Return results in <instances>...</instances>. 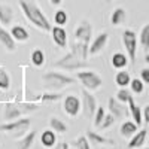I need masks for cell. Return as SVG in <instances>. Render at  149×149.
<instances>
[{"instance_id":"29","label":"cell","mask_w":149,"mask_h":149,"mask_svg":"<svg viewBox=\"0 0 149 149\" xmlns=\"http://www.w3.org/2000/svg\"><path fill=\"white\" fill-rule=\"evenodd\" d=\"M10 88V79L5 67H0V91H6Z\"/></svg>"},{"instance_id":"16","label":"cell","mask_w":149,"mask_h":149,"mask_svg":"<svg viewBox=\"0 0 149 149\" xmlns=\"http://www.w3.org/2000/svg\"><path fill=\"white\" fill-rule=\"evenodd\" d=\"M146 136H148V130L146 128H142V130H137L128 142V148L130 149H136V148H140L143 146L145 140H146Z\"/></svg>"},{"instance_id":"42","label":"cell","mask_w":149,"mask_h":149,"mask_svg":"<svg viewBox=\"0 0 149 149\" xmlns=\"http://www.w3.org/2000/svg\"><path fill=\"white\" fill-rule=\"evenodd\" d=\"M145 149H149V146H148V148H145Z\"/></svg>"},{"instance_id":"39","label":"cell","mask_w":149,"mask_h":149,"mask_svg":"<svg viewBox=\"0 0 149 149\" xmlns=\"http://www.w3.org/2000/svg\"><path fill=\"white\" fill-rule=\"evenodd\" d=\"M58 149H70V148H69V143L67 142H61V145L58 146Z\"/></svg>"},{"instance_id":"36","label":"cell","mask_w":149,"mask_h":149,"mask_svg":"<svg viewBox=\"0 0 149 149\" xmlns=\"http://www.w3.org/2000/svg\"><path fill=\"white\" fill-rule=\"evenodd\" d=\"M130 95H131V93H130L128 90H125V88H121V90L116 93V98H118L121 103H127L128 98H130Z\"/></svg>"},{"instance_id":"32","label":"cell","mask_w":149,"mask_h":149,"mask_svg":"<svg viewBox=\"0 0 149 149\" xmlns=\"http://www.w3.org/2000/svg\"><path fill=\"white\" fill-rule=\"evenodd\" d=\"M73 146L76 148V149H91L90 140H88V137H85V136H81V137H78L76 140L73 142Z\"/></svg>"},{"instance_id":"13","label":"cell","mask_w":149,"mask_h":149,"mask_svg":"<svg viewBox=\"0 0 149 149\" xmlns=\"http://www.w3.org/2000/svg\"><path fill=\"white\" fill-rule=\"evenodd\" d=\"M26 107L21 109L18 104L14 103H6L5 104V119L6 121H15L18 118H21L24 113H26Z\"/></svg>"},{"instance_id":"25","label":"cell","mask_w":149,"mask_h":149,"mask_svg":"<svg viewBox=\"0 0 149 149\" xmlns=\"http://www.w3.org/2000/svg\"><path fill=\"white\" fill-rule=\"evenodd\" d=\"M49 127H51V130H54L55 133H60V134H64L67 131V125L57 116L49 118Z\"/></svg>"},{"instance_id":"27","label":"cell","mask_w":149,"mask_h":149,"mask_svg":"<svg viewBox=\"0 0 149 149\" xmlns=\"http://www.w3.org/2000/svg\"><path fill=\"white\" fill-rule=\"evenodd\" d=\"M139 42H140V46L143 48V51L148 52V51H149V24L143 26V29L140 30Z\"/></svg>"},{"instance_id":"21","label":"cell","mask_w":149,"mask_h":149,"mask_svg":"<svg viewBox=\"0 0 149 149\" xmlns=\"http://www.w3.org/2000/svg\"><path fill=\"white\" fill-rule=\"evenodd\" d=\"M125 19H127V12L122 8H116L110 15V22L113 26H121V24L125 22Z\"/></svg>"},{"instance_id":"28","label":"cell","mask_w":149,"mask_h":149,"mask_svg":"<svg viewBox=\"0 0 149 149\" xmlns=\"http://www.w3.org/2000/svg\"><path fill=\"white\" fill-rule=\"evenodd\" d=\"M30 60H31V64L33 66L42 67L45 64V54H43V51H42V49H34V51L31 52Z\"/></svg>"},{"instance_id":"17","label":"cell","mask_w":149,"mask_h":149,"mask_svg":"<svg viewBox=\"0 0 149 149\" xmlns=\"http://www.w3.org/2000/svg\"><path fill=\"white\" fill-rule=\"evenodd\" d=\"M128 110H130V115L133 116V119H134V122L137 124V125H142V122H143V116H142V109H140V106H137L136 104V102H134V98H133V95H130V98H128Z\"/></svg>"},{"instance_id":"22","label":"cell","mask_w":149,"mask_h":149,"mask_svg":"<svg viewBox=\"0 0 149 149\" xmlns=\"http://www.w3.org/2000/svg\"><path fill=\"white\" fill-rule=\"evenodd\" d=\"M36 139V131H29L21 137V140L18 142V149H30L34 143Z\"/></svg>"},{"instance_id":"30","label":"cell","mask_w":149,"mask_h":149,"mask_svg":"<svg viewBox=\"0 0 149 149\" xmlns=\"http://www.w3.org/2000/svg\"><path fill=\"white\" fill-rule=\"evenodd\" d=\"M130 88H131V91L134 94H142L145 91V84H143L142 79L136 78V79H131L130 81Z\"/></svg>"},{"instance_id":"20","label":"cell","mask_w":149,"mask_h":149,"mask_svg":"<svg viewBox=\"0 0 149 149\" xmlns=\"http://www.w3.org/2000/svg\"><path fill=\"white\" fill-rule=\"evenodd\" d=\"M137 128H139V125L134 121H125V122H122L119 133H121L122 137H131V136L137 131Z\"/></svg>"},{"instance_id":"8","label":"cell","mask_w":149,"mask_h":149,"mask_svg":"<svg viewBox=\"0 0 149 149\" xmlns=\"http://www.w3.org/2000/svg\"><path fill=\"white\" fill-rule=\"evenodd\" d=\"M93 36V27L88 21H81L78 29L74 30V37L78 42H84V43H90Z\"/></svg>"},{"instance_id":"14","label":"cell","mask_w":149,"mask_h":149,"mask_svg":"<svg viewBox=\"0 0 149 149\" xmlns=\"http://www.w3.org/2000/svg\"><path fill=\"white\" fill-rule=\"evenodd\" d=\"M0 43H2V46H5V49L9 52H14L17 49L15 39L12 37L10 31H8L3 26H0Z\"/></svg>"},{"instance_id":"3","label":"cell","mask_w":149,"mask_h":149,"mask_svg":"<svg viewBox=\"0 0 149 149\" xmlns=\"http://www.w3.org/2000/svg\"><path fill=\"white\" fill-rule=\"evenodd\" d=\"M42 81L46 86L54 90H61L66 88V86L74 84V79L72 76H67L64 73H58V72H48L42 76Z\"/></svg>"},{"instance_id":"15","label":"cell","mask_w":149,"mask_h":149,"mask_svg":"<svg viewBox=\"0 0 149 149\" xmlns=\"http://www.w3.org/2000/svg\"><path fill=\"white\" fill-rule=\"evenodd\" d=\"M14 21V9L9 5H0V24L3 27H8Z\"/></svg>"},{"instance_id":"7","label":"cell","mask_w":149,"mask_h":149,"mask_svg":"<svg viewBox=\"0 0 149 149\" xmlns=\"http://www.w3.org/2000/svg\"><path fill=\"white\" fill-rule=\"evenodd\" d=\"M82 110H84V115L86 118H93L94 113H95V110H97V100H95V97L88 91V90H82Z\"/></svg>"},{"instance_id":"1","label":"cell","mask_w":149,"mask_h":149,"mask_svg":"<svg viewBox=\"0 0 149 149\" xmlns=\"http://www.w3.org/2000/svg\"><path fill=\"white\" fill-rule=\"evenodd\" d=\"M88 43L84 42H76L74 45H72V51L63 57L61 60L55 61V67H61L64 70H79L84 69L86 66V58H88Z\"/></svg>"},{"instance_id":"41","label":"cell","mask_w":149,"mask_h":149,"mask_svg":"<svg viewBox=\"0 0 149 149\" xmlns=\"http://www.w3.org/2000/svg\"><path fill=\"white\" fill-rule=\"evenodd\" d=\"M145 61L149 64V51H148V52H146V55H145Z\"/></svg>"},{"instance_id":"40","label":"cell","mask_w":149,"mask_h":149,"mask_svg":"<svg viewBox=\"0 0 149 149\" xmlns=\"http://www.w3.org/2000/svg\"><path fill=\"white\" fill-rule=\"evenodd\" d=\"M49 2H51L54 6H58V5H61V3H63V0H49Z\"/></svg>"},{"instance_id":"18","label":"cell","mask_w":149,"mask_h":149,"mask_svg":"<svg viewBox=\"0 0 149 149\" xmlns=\"http://www.w3.org/2000/svg\"><path fill=\"white\" fill-rule=\"evenodd\" d=\"M40 143L43 148L49 149V148H54V145L57 143V136L54 130H43L40 134Z\"/></svg>"},{"instance_id":"9","label":"cell","mask_w":149,"mask_h":149,"mask_svg":"<svg viewBox=\"0 0 149 149\" xmlns=\"http://www.w3.org/2000/svg\"><path fill=\"white\" fill-rule=\"evenodd\" d=\"M63 107H64V110H66V113L70 115V116H78L79 112L82 110L81 100H79L76 95H67V97L64 98Z\"/></svg>"},{"instance_id":"19","label":"cell","mask_w":149,"mask_h":149,"mask_svg":"<svg viewBox=\"0 0 149 149\" xmlns=\"http://www.w3.org/2000/svg\"><path fill=\"white\" fill-rule=\"evenodd\" d=\"M86 137H88L90 143H95V145H113L115 143L112 139H107V137H104V136L98 134L95 131H91V130L86 131Z\"/></svg>"},{"instance_id":"33","label":"cell","mask_w":149,"mask_h":149,"mask_svg":"<svg viewBox=\"0 0 149 149\" xmlns=\"http://www.w3.org/2000/svg\"><path fill=\"white\" fill-rule=\"evenodd\" d=\"M104 115H106L104 107H103V106H97V110H95V113H94V116H93V118H94V125H95V127H98V125L102 124Z\"/></svg>"},{"instance_id":"5","label":"cell","mask_w":149,"mask_h":149,"mask_svg":"<svg viewBox=\"0 0 149 149\" xmlns=\"http://www.w3.org/2000/svg\"><path fill=\"white\" fill-rule=\"evenodd\" d=\"M76 78L81 81V84L84 85L85 90L88 91H94V90H98L103 84V79L98 76L97 73L94 72H78L76 73Z\"/></svg>"},{"instance_id":"11","label":"cell","mask_w":149,"mask_h":149,"mask_svg":"<svg viewBox=\"0 0 149 149\" xmlns=\"http://www.w3.org/2000/svg\"><path fill=\"white\" fill-rule=\"evenodd\" d=\"M107 40H109V34H107L106 31L100 33V34H98L95 39L93 40V43L90 45L88 52H90L91 55H95V54H98V52H102L103 48H104L106 43H107Z\"/></svg>"},{"instance_id":"2","label":"cell","mask_w":149,"mask_h":149,"mask_svg":"<svg viewBox=\"0 0 149 149\" xmlns=\"http://www.w3.org/2000/svg\"><path fill=\"white\" fill-rule=\"evenodd\" d=\"M19 8L22 10L24 17H26L33 26H36L37 29H40L43 31H51V24H49L48 18L45 17V14L40 10V8L36 3H33L31 0H19Z\"/></svg>"},{"instance_id":"31","label":"cell","mask_w":149,"mask_h":149,"mask_svg":"<svg viewBox=\"0 0 149 149\" xmlns=\"http://www.w3.org/2000/svg\"><path fill=\"white\" fill-rule=\"evenodd\" d=\"M54 22L57 24V26H64V24L67 22V14H66V10L58 9L55 12V15H54Z\"/></svg>"},{"instance_id":"6","label":"cell","mask_w":149,"mask_h":149,"mask_svg":"<svg viewBox=\"0 0 149 149\" xmlns=\"http://www.w3.org/2000/svg\"><path fill=\"white\" fill-rule=\"evenodd\" d=\"M122 43L125 46L127 57L130 60V63L134 64L136 61V54H137V34L133 30H125L122 33Z\"/></svg>"},{"instance_id":"37","label":"cell","mask_w":149,"mask_h":149,"mask_svg":"<svg viewBox=\"0 0 149 149\" xmlns=\"http://www.w3.org/2000/svg\"><path fill=\"white\" fill-rule=\"evenodd\" d=\"M140 79L143 81V84H149V69L140 70Z\"/></svg>"},{"instance_id":"35","label":"cell","mask_w":149,"mask_h":149,"mask_svg":"<svg viewBox=\"0 0 149 149\" xmlns=\"http://www.w3.org/2000/svg\"><path fill=\"white\" fill-rule=\"evenodd\" d=\"M61 97H63V94H60V93H54V94L45 93V94L39 95V100L40 102H57V100H60Z\"/></svg>"},{"instance_id":"24","label":"cell","mask_w":149,"mask_h":149,"mask_svg":"<svg viewBox=\"0 0 149 149\" xmlns=\"http://www.w3.org/2000/svg\"><path fill=\"white\" fill-rule=\"evenodd\" d=\"M10 34L15 40H19V42H26L29 40V31L24 29L22 26H14L10 30Z\"/></svg>"},{"instance_id":"34","label":"cell","mask_w":149,"mask_h":149,"mask_svg":"<svg viewBox=\"0 0 149 149\" xmlns=\"http://www.w3.org/2000/svg\"><path fill=\"white\" fill-rule=\"evenodd\" d=\"M115 116L112 115V113H109V115H104V118H103V121H102V124L98 125V128H102V130H107L109 127H112L115 124Z\"/></svg>"},{"instance_id":"10","label":"cell","mask_w":149,"mask_h":149,"mask_svg":"<svg viewBox=\"0 0 149 149\" xmlns=\"http://www.w3.org/2000/svg\"><path fill=\"white\" fill-rule=\"evenodd\" d=\"M107 107H109V112H110V113L113 115L116 119L127 116V107L124 106V103H121L118 98L110 97L109 102H107Z\"/></svg>"},{"instance_id":"43","label":"cell","mask_w":149,"mask_h":149,"mask_svg":"<svg viewBox=\"0 0 149 149\" xmlns=\"http://www.w3.org/2000/svg\"><path fill=\"white\" fill-rule=\"evenodd\" d=\"M107 2H112V0H107Z\"/></svg>"},{"instance_id":"44","label":"cell","mask_w":149,"mask_h":149,"mask_svg":"<svg viewBox=\"0 0 149 149\" xmlns=\"http://www.w3.org/2000/svg\"><path fill=\"white\" fill-rule=\"evenodd\" d=\"M73 149H76V148H73Z\"/></svg>"},{"instance_id":"4","label":"cell","mask_w":149,"mask_h":149,"mask_svg":"<svg viewBox=\"0 0 149 149\" xmlns=\"http://www.w3.org/2000/svg\"><path fill=\"white\" fill-rule=\"evenodd\" d=\"M30 125H31V121L29 118H18L15 121H8L6 124H0V131L10 133L17 137V136L26 134V131L30 130Z\"/></svg>"},{"instance_id":"26","label":"cell","mask_w":149,"mask_h":149,"mask_svg":"<svg viewBox=\"0 0 149 149\" xmlns=\"http://www.w3.org/2000/svg\"><path fill=\"white\" fill-rule=\"evenodd\" d=\"M130 81H131L130 73L122 70V69H121V72L116 73V76H115V84L119 86V88H125L127 85H130Z\"/></svg>"},{"instance_id":"23","label":"cell","mask_w":149,"mask_h":149,"mask_svg":"<svg viewBox=\"0 0 149 149\" xmlns=\"http://www.w3.org/2000/svg\"><path fill=\"white\" fill-rule=\"evenodd\" d=\"M128 64V57L125 54H122V52H116L112 55V66H113L115 69L121 70L124 67H127Z\"/></svg>"},{"instance_id":"38","label":"cell","mask_w":149,"mask_h":149,"mask_svg":"<svg viewBox=\"0 0 149 149\" xmlns=\"http://www.w3.org/2000/svg\"><path fill=\"white\" fill-rule=\"evenodd\" d=\"M142 116H143L145 122H146V124H149V104H148V106H145V109L142 110Z\"/></svg>"},{"instance_id":"12","label":"cell","mask_w":149,"mask_h":149,"mask_svg":"<svg viewBox=\"0 0 149 149\" xmlns=\"http://www.w3.org/2000/svg\"><path fill=\"white\" fill-rule=\"evenodd\" d=\"M51 33H52V40L54 43L61 48V49H64L67 46V33L66 30L63 29V26H55L51 29Z\"/></svg>"}]
</instances>
